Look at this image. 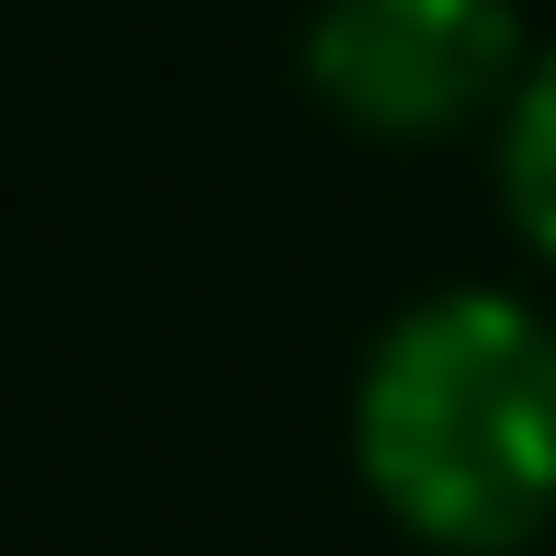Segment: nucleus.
<instances>
[{
	"label": "nucleus",
	"instance_id": "f257e3e1",
	"mask_svg": "<svg viewBox=\"0 0 556 556\" xmlns=\"http://www.w3.org/2000/svg\"><path fill=\"white\" fill-rule=\"evenodd\" d=\"M352 477L432 556L556 534V318L511 285H432L364 341Z\"/></svg>",
	"mask_w": 556,
	"mask_h": 556
},
{
	"label": "nucleus",
	"instance_id": "f03ea898",
	"mask_svg": "<svg viewBox=\"0 0 556 556\" xmlns=\"http://www.w3.org/2000/svg\"><path fill=\"white\" fill-rule=\"evenodd\" d=\"M534 68L522 0H318L307 12V91L375 148H443Z\"/></svg>",
	"mask_w": 556,
	"mask_h": 556
},
{
	"label": "nucleus",
	"instance_id": "7ed1b4c3",
	"mask_svg": "<svg viewBox=\"0 0 556 556\" xmlns=\"http://www.w3.org/2000/svg\"><path fill=\"white\" fill-rule=\"evenodd\" d=\"M489 170H500V216H511V239L556 273V35L534 46L522 91L489 125Z\"/></svg>",
	"mask_w": 556,
	"mask_h": 556
}]
</instances>
